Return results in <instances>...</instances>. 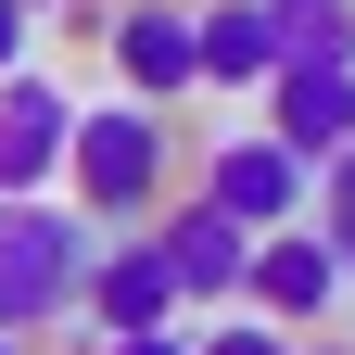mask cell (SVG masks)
<instances>
[{"label":"cell","mask_w":355,"mask_h":355,"mask_svg":"<svg viewBox=\"0 0 355 355\" xmlns=\"http://www.w3.org/2000/svg\"><path fill=\"white\" fill-rule=\"evenodd\" d=\"M51 191L89 216V229H153V203L178 191V127H165L153 102H76Z\"/></svg>","instance_id":"6da1fadb"},{"label":"cell","mask_w":355,"mask_h":355,"mask_svg":"<svg viewBox=\"0 0 355 355\" xmlns=\"http://www.w3.org/2000/svg\"><path fill=\"white\" fill-rule=\"evenodd\" d=\"M89 216L64 191H38V203H0V330L38 343V330H64L76 318V266H89Z\"/></svg>","instance_id":"7a4b0ae2"},{"label":"cell","mask_w":355,"mask_h":355,"mask_svg":"<svg viewBox=\"0 0 355 355\" xmlns=\"http://www.w3.org/2000/svg\"><path fill=\"white\" fill-rule=\"evenodd\" d=\"M89 38H102V64H114V102H153L165 114V102L203 89V64H191V0H114Z\"/></svg>","instance_id":"3957f363"},{"label":"cell","mask_w":355,"mask_h":355,"mask_svg":"<svg viewBox=\"0 0 355 355\" xmlns=\"http://www.w3.org/2000/svg\"><path fill=\"white\" fill-rule=\"evenodd\" d=\"M76 318H89V343H114V330H178V279H165L153 229H102V241H89Z\"/></svg>","instance_id":"277c9868"},{"label":"cell","mask_w":355,"mask_h":355,"mask_svg":"<svg viewBox=\"0 0 355 355\" xmlns=\"http://www.w3.org/2000/svg\"><path fill=\"white\" fill-rule=\"evenodd\" d=\"M191 191L229 216V229H254V241H266V229H304V165L266 140V127H229V140H203V178H191Z\"/></svg>","instance_id":"5b68a950"},{"label":"cell","mask_w":355,"mask_h":355,"mask_svg":"<svg viewBox=\"0 0 355 355\" xmlns=\"http://www.w3.org/2000/svg\"><path fill=\"white\" fill-rule=\"evenodd\" d=\"M241 304H254V318L266 330H330V304H343V254L318 241V229H266L254 241V266H241Z\"/></svg>","instance_id":"8992f818"},{"label":"cell","mask_w":355,"mask_h":355,"mask_svg":"<svg viewBox=\"0 0 355 355\" xmlns=\"http://www.w3.org/2000/svg\"><path fill=\"white\" fill-rule=\"evenodd\" d=\"M153 254H165V279H178V304H241V266H254V229H229L203 191H178V203H153Z\"/></svg>","instance_id":"52a82bcc"},{"label":"cell","mask_w":355,"mask_h":355,"mask_svg":"<svg viewBox=\"0 0 355 355\" xmlns=\"http://www.w3.org/2000/svg\"><path fill=\"white\" fill-rule=\"evenodd\" d=\"M266 140H279L304 178L330 153H355V64H279L266 76Z\"/></svg>","instance_id":"ba28073f"},{"label":"cell","mask_w":355,"mask_h":355,"mask_svg":"<svg viewBox=\"0 0 355 355\" xmlns=\"http://www.w3.org/2000/svg\"><path fill=\"white\" fill-rule=\"evenodd\" d=\"M64 127H76V102H64L38 64L0 76V203H38V191L64 178Z\"/></svg>","instance_id":"9c48e42d"},{"label":"cell","mask_w":355,"mask_h":355,"mask_svg":"<svg viewBox=\"0 0 355 355\" xmlns=\"http://www.w3.org/2000/svg\"><path fill=\"white\" fill-rule=\"evenodd\" d=\"M191 64H203V89H266V76H279L266 0H203V13H191Z\"/></svg>","instance_id":"30bf717a"},{"label":"cell","mask_w":355,"mask_h":355,"mask_svg":"<svg viewBox=\"0 0 355 355\" xmlns=\"http://www.w3.org/2000/svg\"><path fill=\"white\" fill-rule=\"evenodd\" d=\"M279 64H355V0H266Z\"/></svg>","instance_id":"8fae6325"},{"label":"cell","mask_w":355,"mask_h":355,"mask_svg":"<svg viewBox=\"0 0 355 355\" xmlns=\"http://www.w3.org/2000/svg\"><path fill=\"white\" fill-rule=\"evenodd\" d=\"M304 216H318V241L343 254V279H355V153H330L318 178H304Z\"/></svg>","instance_id":"7c38bea8"},{"label":"cell","mask_w":355,"mask_h":355,"mask_svg":"<svg viewBox=\"0 0 355 355\" xmlns=\"http://www.w3.org/2000/svg\"><path fill=\"white\" fill-rule=\"evenodd\" d=\"M191 355H292V330H266V318H241V330H191Z\"/></svg>","instance_id":"4fadbf2b"},{"label":"cell","mask_w":355,"mask_h":355,"mask_svg":"<svg viewBox=\"0 0 355 355\" xmlns=\"http://www.w3.org/2000/svg\"><path fill=\"white\" fill-rule=\"evenodd\" d=\"M38 64V13H26V0H0V76H26Z\"/></svg>","instance_id":"5bb4252c"},{"label":"cell","mask_w":355,"mask_h":355,"mask_svg":"<svg viewBox=\"0 0 355 355\" xmlns=\"http://www.w3.org/2000/svg\"><path fill=\"white\" fill-rule=\"evenodd\" d=\"M89 355H191V330H114V343H89Z\"/></svg>","instance_id":"9a60e30c"},{"label":"cell","mask_w":355,"mask_h":355,"mask_svg":"<svg viewBox=\"0 0 355 355\" xmlns=\"http://www.w3.org/2000/svg\"><path fill=\"white\" fill-rule=\"evenodd\" d=\"M26 13H76V0H26Z\"/></svg>","instance_id":"2e32d148"},{"label":"cell","mask_w":355,"mask_h":355,"mask_svg":"<svg viewBox=\"0 0 355 355\" xmlns=\"http://www.w3.org/2000/svg\"><path fill=\"white\" fill-rule=\"evenodd\" d=\"M292 355H343V343H292Z\"/></svg>","instance_id":"e0dca14e"},{"label":"cell","mask_w":355,"mask_h":355,"mask_svg":"<svg viewBox=\"0 0 355 355\" xmlns=\"http://www.w3.org/2000/svg\"><path fill=\"white\" fill-rule=\"evenodd\" d=\"M0 355H26V343H13V330H0Z\"/></svg>","instance_id":"ac0fdd59"}]
</instances>
